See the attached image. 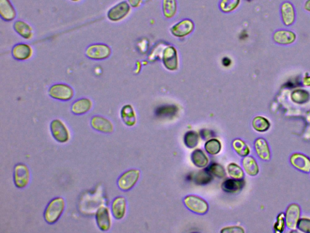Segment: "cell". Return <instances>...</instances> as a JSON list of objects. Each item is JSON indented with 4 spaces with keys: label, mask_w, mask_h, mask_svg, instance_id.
I'll return each mask as SVG.
<instances>
[{
    "label": "cell",
    "mask_w": 310,
    "mask_h": 233,
    "mask_svg": "<svg viewBox=\"0 0 310 233\" xmlns=\"http://www.w3.org/2000/svg\"><path fill=\"white\" fill-rule=\"evenodd\" d=\"M191 161L198 168H204L207 166L208 159L201 149H195L191 156Z\"/></svg>",
    "instance_id": "26"
},
{
    "label": "cell",
    "mask_w": 310,
    "mask_h": 233,
    "mask_svg": "<svg viewBox=\"0 0 310 233\" xmlns=\"http://www.w3.org/2000/svg\"><path fill=\"white\" fill-rule=\"evenodd\" d=\"M199 137L198 133L194 131H189L184 136V143L189 148H194L198 145Z\"/></svg>",
    "instance_id": "32"
},
{
    "label": "cell",
    "mask_w": 310,
    "mask_h": 233,
    "mask_svg": "<svg viewBox=\"0 0 310 233\" xmlns=\"http://www.w3.org/2000/svg\"><path fill=\"white\" fill-rule=\"evenodd\" d=\"M97 225L100 230L107 232L112 227V217L109 207L102 206L98 208L95 214Z\"/></svg>",
    "instance_id": "9"
},
{
    "label": "cell",
    "mask_w": 310,
    "mask_h": 233,
    "mask_svg": "<svg viewBox=\"0 0 310 233\" xmlns=\"http://www.w3.org/2000/svg\"><path fill=\"white\" fill-rule=\"evenodd\" d=\"M178 112V108L173 105H168V106H163L159 107L156 111L157 116L167 117L173 116Z\"/></svg>",
    "instance_id": "33"
},
{
    "label": "cell",
    "mask_w": 310,
    "mask_h": 233,
    "mask_svg": "<svg viewBox=\"0 0 310 233\" xmlns=\"http://www.w3.org/2000/svg\"><path fill=\"white\" fill-rule=\"evenodd\" d=\"M305 9L307 11L310 12V0H307L306 4H305Z\"/></svg>",
    "instance_id": "44"
},
{
    "label": "cell",
    "mask_w": 310,
    "mask_h": 233,
    "mask_svg": "<svg viewBox=\"0 0 310 233\" xmlns=\"http://www.w3.org/2000/svg\"><path fill=\"white\" fill-rule=\"evenodd\" d=\"M256 151L258 156L262 160L269 161L270 159V151L269 145L266 141L262 138H259L255 143Z\"/></svg>",
    "instance_id": "24"
},
{
    "label": "cell",
    "mask_w": 310,
    "mask_h": 233,
    "mask_svg": "<svg viewBox=\"0 0 310 233\" xmlns=\"http://www.w3.org/2000/svg\"><path fill=\"white\" fill-rule=\"evenodd\" d=\"M52 136L58 143H66L70 139V133L65 123L60 119H54L50 124Z\"/></svg>",
    "instance_id": "4"
},
{
    "label": "cell",
    "mask_w": 310,
    "mask_h": 233,
    "mask_svg": "<svg viewBox=\"0 0 310 233\" xmlns=\"http://www.w3.org/2000/svg\"><path fill=\"white\" fill-rule=\"evenodd\" d=\"M121 118L126 126H134L137 123L136 114L132 105H125L121 109Z\"/></svg>",
    "instance_id": "19"
},
{
    "label": "cell",
    "mask_w": 310,
    "mask_h": 233,
    "mask_svg": "<svg viewBox=\"0 0 310 233\" xmlns=\"http://www.w3.org/2000/svg\"><path fill=\"white\" fill-rule=\"evenodd\" d=\"M140 177L138 170H129L122 173L117 180L118 186L121 190L128 191L132 190L136 185Z\"/></svg>",
    "instance_id": "6"
},
{
    "label": "cell",
    "mask_w": 310,
    "mask_h": 233,
    "mask_svg": "<svg viewBox=\"0 0 310 233\" xmlns=\"http://www.w3.org/2000/svg\"><path fill=\"white\" fill-rule=\"evenodd\" d=\"M245 185L242 179H227L221 185L223 190L227 193H236L242 190Z\"/></svg>",
    "instance_id": "22"
},
{
    "label": "cell",
    "mask_w": 310,
    "mask_h": 233,
    "mask_svg": "<svg viewBox=\"0 0 310 233\" xmlns=\"http://www.w3.org/2000/svg\"><path fill=\"white\" fill-rule=\"evenodd\" d=\"M221 233H244V230L242 227L238 226H233L230 227H226L221 231Z\"/></svg>",
    "instance_id": "40"
},
{
    "label": "cell",
    "mask_w": 310,
    "mask_h": 233,
    "mask_svg": "<svg viewBox=\"0 0 310 233\" xmlns=\"http://www.w3.org/2000/svg\"><path fill=\"white\" fill-rule=\"evenodd\" d=\"M253 128L259 132L267 131L270 128V124L266 118L262 116L256 117L252 122Z\"/></svg>",
    "instance_id": "27"
},
{
    "label": "cell",
    "mask_w": 310,
    "mask_h": 233,
    "mask_svg": "<svg viewBox=\"0 0 310 233\" xmlns=\"http://www.w3.org/2000/svg\"><path fill=\"white\" fill-rule=\"evenodd\" d=\"M90 125L95 131L104 134H110L114 131V125L107 118L102 116H94L90 120Z\"/></svg>",
    "instance_id": "10"
},
{
    "label": "cell",
    "mask_w": 310,
    "mask_h": 233,
    "mask_svg": "<svg viewBox=\"0 0 310 233\" xmlns=\"http://www.w3.org/2000/svg\"><path fill=\"white\" fill-rule=\"evenodd\" d=\"M70 1L73 2H78L81 1V0H70Z\"/></svg>",
    "instance_id": "46"
},
{
    "label": "cell",
    "mask_w": 310,
    "mask_h": 233,
    "mask_svg": "<svg viewBox=\"0 0 310 233\" xmlns=\"http://www.w3.org/2000/svg\"><path fill=\"white\" fill-rule=\"evenodd\" d=\"M13 28L15 32L25 40H30L34 36V31L30 24L23 20L15 21Z\"/></svg>",
    "instance_id": "16"
},
{
    "label": "cell",
    "mask_w": 310,
    "mask_h": 233,
    "mask_svg": "<svg viewBox=\"0 0 310 233\" xmlns=\"http://www.w3.org/2000/svg\"><path fill=\"white\" fill-rule=\"evenodd\" d=\"M48 94L52 99L61 102H68L74 96V90L66 83H58L49 88Z\"/></svg>",
    "instance_id": "2"
},
{
    "label": "cell",
    "mask_w": 310,
    "mask_h": 233,
    "mask_svg": "<svg viewBox=\"0 0 310 233\" xmlns=\"http://www.w3.org/2000/svg\"><path fill=\"white\" fill-rule=\"evenodd\" d=\"M285 229V215L284 213H281L277 216V222L275 225L276 233H282Z\"/></svg>",
    "instance_id": "37"
},
{
    "label": "cell",
    "mask_w": 310,
    "mask_h": 233,
    "mask_svg": "<svg viewBox=\"0 0 310 233\" xmlns=\"http://www.w3.org/2000/svg\"><path fill=\"white\" fill-rule=\"evenodd\" d=\"M223 63L225 66H228L230 65L231 61L228 58H224L223 59Z\"/></svg>",
    "instance_id": "43"
},
{
    "label": "cell",
    "mask_w": 310,
    "mask_h": 233,
    "mask_svg": "<svg viewBox=\"0 0 310 233\" xmlns=\"http://www.w3.org/2000/svg\"><path fill=\"white\" fill-rule=\"evenodd\" d=\"M12 57L18 61H26L33 57L34 50L28 44L19 43L16 44L12 49Z\"/></svg>",
    "instance_id": "11"
},
{
    "label": "cell",
    "mask_w": 310,
    "mask_h": 233,
    "mask_svg": "<svg viewBox=\"0 0 310 233\" xmlns=\"http://www.w3.org/2000/svg\"><path fill=\"white\" fill-rule=\"evenodd\" d=\"M240 0H222L220 7L224 12H229L235 10L240 4Z\"/></svg>",
    "instance_id": "36"
},
{
    "label": "cell",
    "mask_w": 310,
    "mask_h": 233,
    "mask_svg": "<svg viewBox=\"0 0 310 233\" xmlns=\"http://www.w3.org/2000/svg\"><path fill=\"white\" fill-rule=\"evenodd\" d=\"M233 148L236 153L241 157H246L250 153L249 147L241 139H236L233 142Z\"/></svg>",
    "instance_id": "28"
},
{
    "label": "cell",
    "mask_w": 310,
    "mask_h": 233,
    "mask_svg": "<svg viewBox=\"0 0 310 233\" xmlns=\"http://www.w3.org/2000/svg\"><path fill=\"white\" fill-rule=\"evenodd\" d=\"M93 107L92 100L87 97H83L75 100L71 107V111L77 116L88 113Z\"/></svg>",
    "instance_id": "12"
},
{
    "label": "cell",
    "mask_w": 310,
    "mask_h": 233,
    "mask_svg": "<svg viewBox=\"0 0 310 233\" xmlns=\"http://www.w3.org/2000/svg\"><path fill=\"white\" fill-rule=\"evenodd\" d=\"M208 173L213 176H215L218 178H223L226 175L225 171L222 165L218 163H212L207 168Z\"/></svg>",
    "instance_id": "35"
},
{
    "label": "cell",
    "mask_w": 310,
    "mask_h": 233,
    "mask_svg": "<svg viewBox=\"0 0 310 233\" xmlns=\"http://www.w3.org/2000/svg\"><path fill=\"white\" fill-rule=\"evenodd\" d=\"M227 171L228 175L232 178L235 179H242L244 177V173L242 169L240 166L235 163H230L227 166Z\"/></svg>",
    "instance_id": "34"
},
{
    "label": "cell",
    "mask_w": 310,
    "mask_h": 233,
    "mask_svg": "<svg viewBox=\"0 0 310 233\" xmlns=\"http://www.w3.org/2000/svg\"><path fill=\"white\" fill-rule=\"evenodd\" d=\"M242 166L245 172L250 176H255L259 173V166L255 159L252 157H245L242 161Z\"/></svg>",
    "instance_id": "25"
},
{
    "label": "cell",
    "mask_w": 310,
    "mask_h": 233,
    "mask_svg": "<svg viewBox=\"0 0 310 233\" xmlns=\"http://www.w3.org/2000/svg\"><path fill=\"white\" fill-rule=\"evenodd\" d=\"M282 21L285 26L292 25L295 21V11L293 6L289 2L283 3L281 7Z\"/></svg>",
    "instance_id": "21"
},
{
    "label": "cell",
    "mask_w": 310,
    "mask_h": 233,
    "mask_svg": "<svg viewBox=\"0 0 310 233\" xmlns=\"http://www.w3.org/2000/svg\"><path fill=\"white\" fill-rule=\"evenodd\" d=\"M184 202L189 210L196 214L204 215L208 212L207 202L198 196L193 195L187 196L184 198Z\"/></svg>",
    "instance_id": "8"
},
{
    "label": "cell",
    "mask_w": 310,
    "mask_h": 233,
    "mask_svg": "<svg viewBox=\"0 0 310 233\" xmlns=\"http://www.w3.org/2000/svg\"><path fill=\"white\" fill-rule=\"evenodd\" d=\"M130 10L129 2L125 1L118 2L108 11L107 18L114 23L122 21L129 14Z\"/></svg>",
    "instance_id": "7"
},
{
    "label": "cell",
    "mask_w": 310,
    "mask_h": 233,
    "mask_svg": "<svg viewBox=\"0 0 310 233\" xmlns=\"http://www.w3.org/2000/svg\"><path fill=\"white\" fill-rule=\"evenodd\" d=\"M128 2L130 4V6L136 8V7H139L141 4L142 0H127Z\"/></svg>",
    "instance_id": "42"
},
{
    "label": "cell",
    "mask_w": 310,
    "mask_h": 233,
    "mask_svg": "<svg viewBox=\"0 0 310 233\" xmlns=\"http://www.w3.org/2000/svg\"><path fill=\"white\" fill-rule=\"evenodd\" d=\"M293 165L299 170L309 173L310 171V160L303 154L296 153L293 154L290 159Z\"/></svg>",
    "instance_id": "20"
},
{
    "label": "cell",
    "mask_w": 310,
    "mask_h": 233,
    "mask_svg": "<svg viewBox=\"0 0 310 233\" xmlns=\"http://www.w3.org/2000/svg\"><path fill=\"white\" fill-rule=\"evenodd\" d=\"M65 208L66 202L63 197L53 198L47 205L44 211V220L48 224H55L62 216Z\"/></svg>",
    "instance_id": "1"
},
{
    "label": "cell",
    "mask_w": 310,
    "mask_h": 233,
    "mask_svg": "<svg viewBox=\"0 0 310 233\" xmlns=\"http://www.w3.org/2000/svg\"><path fill=\"white\" fill-rule=\"evenodd\" d=\"M194 181L198 185H206L213 180V176L207 170L199 171L194 179Z\"/></svg>",
    "instance_id": "31"
},
{
    "label": "cell",
    "mask_w": 310,
    "mask_h": 233,
    "mask_svg": "<svg viewBox=\"0 0 310 233\" xmlns=\"http://www.w3.org/2000/svg\"><path fill=\"white\" fill-rule=\"evenodd\" d=\"M85 54L90 60H104L111 56L112 50L106 44L94 43L88 46Z\"/></svg>",
    "instance_id": "3"
},
{
    "label": "cell",
    "mask_w": 310,
    "mask_h": 233,
    "mask_svg": "<svg viewBox=\"0 0 310 233\" xmlns=\"http://www.w3.org/2000/svg\"><path fill=\"white\" fill-rule=\"evenodd\" d=\"M193 24L190 20L180 22L172 29V33L176 36H184L190 34L193 29Z\"/></svg>",
    "instance_id": "23"
},
{
    "label": "cell",
    "mask_w": 310,
    "mask_h": 233,
    "mask_svg": "<svg viewBox=\"0 0 310 233\" xmlns=\"http://www.w3.org/2000/svg\"><path fill=\"white\" fill-rule=\"evenodd\" d=\"M0 17L5 21H12L17 17V12L10 0H0Z\"/></svg>",
    "instance_id": "15"
},
{
    "label": "cell",
    "mask_w": 310,
    "mask_h": 233,
    "mask_svg": "<svg viewBox=\"0 0 310 233\" xmlns=\"http://www.w3.org/2000/svg\"><path fill=\"white\" fill-rule=\"evenodd\" d=\"M304 83L305 85L310 86V77H307L304 78Z\"/></svg>",
    "instance_id": "45"
},
{
    "label": "cell",
    "mask_w": 310,
    "mask_h": 233,
    "mask_svg": "<svg viewBox=\"0 0 310 233\" xmlns=\"http://www.w3.org/2000/svg\"><path fill=\"white\" fill-rule=\"evenodd\" d=\"M163 12L167 18H172L175 15L177 10L176 0H164Z\"/></svg>",
    "instance_id": "29"
},
{
    "label": "cell",
    "mask_w": 310,
    "mask_h": 233,
    "mask_svg": "<svg viewBox=\"0 0 310 233\" xmlns=\"http://www.w3.org/2000/svg\"><path fill=\"white\" fill-rule=\"evenodd\" d=\"M297 226L302 232L310 233V219L308 218H302L299 220Z\"/></svg>",
    "instance_id": "38"
},
{
    "label": "cell",
    "mask_w": 310,
    "mask_h": 233,
    "mask_svg": "<svg viewBox=\"0 0 310 233\" xmlns=\"http://www.w3.org/2000/svg\"><path fill=\"white\" fill-rule=\"evenodd\" d=\"M30 170L26 164L17 163L14 167V182L17 188L23 189L29 185L30 181Z\"/></svg>",
    "instance_id": "5"
},
{
    "label": "cell",
    "mask_w": 310,
    "mask_h": 233,
    "mask_svg": "<svg viewBox=\"0 0 310 233\" xmlns=\"http://www.w3.org/2000/svg\"><path fill=\"white\" fill-rule=\"evenodd\" d=\"M163 63L170 70H175L178 68V56L175 49L173 47L167 48L164 51Z\"/></svg>",
    "instance_id": "18"
},
{
    "label": "cell",
    "mask_w": 310,
    "mask_h": 233,
    "mask_svg": "<svg viewBox=\"0 0 310 233\" xmlns=\"http://www.w3.org/2000/svg\"><path fill=\"white\" fill-rule=\"evenodd\" d=\"M127 210L126 200L122 196H118L112 201L111 212L116 220H121L125 217Z\"/></svg>",
    "instance_id": "13"
},
{
    "label": "cell",
    "mask_w": 310,
    "mask_h": 233,
    "mask_svg": "<svg viewBox=\"0 0 310 233\" xmlns=\"http://www.w3.org/2000/svg\"><path fill=\"white\" fill-rule=\"evenodd\" d=\"M301 209L297 204L290 205L286 212V224L289 229L295 230L299 220Z\"/></svg>",
    "instance_id": "14"
},
{
    "label": "cell",
    "mask_w": 310,
    "mask_h": 233,
    "mask_svg": "<svg viewBox=\"0 0 310 233\" xmlns=\"http://www.w3.org/2000/svg\"><path fill=\"white\" fill-rule=\"evenodd\" d=\"M222 148L221 143L217 139H210L206 142L205 149L210 155H216L220 153Z\"/></svg>",
    "instance_id": "30"
},
{
    "label": "cell",
    "mask_w": 310,
    "mask_h": 233,
    "mask_svg": "<svg viewBox=\"0 0 310 233\" xmlns=\"http://www.w3.org/2000/svg\"><path fill=\"white\" fill-rule=\"evenodd\" d=\"M306 92H302V91H295L294 92L293 95V99L294 100L295 102L297 103H302L304 101H306V98L302 97H306Z\"/></svg>",
    "instance_id": "39"
},
{
    "label": "cell",
    "mask_w": 310,
    "mask_h": 233,
    "mask_svg": "<svg viewBox=\"0 0 310 233\" xmlns=\"http://www.w3.org/2000/svg\"><path fill=\"white\" fill-rule=\"evenodd\" d=\"M296 38V34L289 31H277L273 35V40L279 45H290L294 42Z\"/></svg>",
    "instance_id": "17"
},
{
    "label": "cell",
    "mask_w": 310,
    "mask_h": 233,
    "mask_svg": "<svg viewBox=\"0 0 310 233\" xmlns=\"http://www.w3.org/2000/svg\"><path fill=\"white\" fill-rule=\"evenodd\" d=\"M201 137H203L204 139H210L211 137H214V134L212 132L210 131H207V130H204V131L201 132Z\"/></svg>",
    "instance_id": "41"
}]
</instances>
